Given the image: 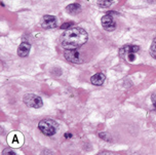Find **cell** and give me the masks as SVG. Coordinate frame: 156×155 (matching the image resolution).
<instances>
[{
  "mask_svg": "<svg viewBox=\"0 0 156 155\" xmlns=\"http://www.w3.org/2000/svg\"><path fill=\"white\" fill-rule=\"evenodd\" d=\"M124 59H126L129 62H133L136 60V52H129L124 57Z\"/></svg>",
  "mask_w": 156,
  "mask_h": 155,
  "instance_id": "5bb4252c",
  "label": "cell"
},
{
  "mask_svg": "<svg viewBox=\"0 0 156 155\" xmlns=\"http://www.w3.org/2000/svg\"><path fill=\"white\" fill-rule=\"evenodd\" d=\"M152 102H153V105H154V107H155V109H156V93L152 97Z\"/></svg>",
  "mask_w": 156,
  "mask_h": 155,
  "instance_id": "ac0fdd59",
  "label": "cell"
},
{
  "mask_svg": "<svg viewBox=\"0 0 156 155\" xmlns=\"http://www.w3.org/2000/svg\"><path fill=\"white\" fill-rule=\"evenodd\" d=\"M113 3V0H98V5L100 7H109Z\"/></svg>",
  "mask_w": 156,
  "mask_h": 155,
  "instance_id": "7c38bea8",
  "label": "cell"
},
{
  "mask_svg": "<svg viewBox=\"0 0 156 155\" xmlns=\"http://www.w3.org/2000/svg\"><path fill=\"white\" fill-rule=\"evenodd\" d=\"M101 23H102V26L106 31H113L114 29L116 28V24H115V21L113 19V16L112 15H105L102 18L101 20Z\"/></svg>",
  "mask_w": 156,
  "mask_h": 155,
  "instance_id": "8992f818",
  "label": "cell"
},
{
  "mask_svg": "<svg viewBox=\"0 0 156 155\" xmlns=\"http://www.w3.org/2000/svg\"><path fill=\"white\" fill-rule=\"evenodd\" d=\"M64 57L66 58L67 61L74 64H80L83 62L82 60V56L77 49H67V51L64 52Z\"/></svg>",
  "mask_w": 156,
  "mask_h": 155,
  "instance_id": "5b68a950",
  "label": "cell"
},
{
  "mask_svg": "<svg viewBox=\"0 0 156 155\" xmlns=\"http://www.w3.org/2000/svg\"><path fill=\"white\" fill-rule=\"evenodd\" d=\"M7 143L12 148H19L24 144V136L20 132H12L7 136Z\"/></svg>",
  "mask_w": 156,
  "mask_h": 155,
  "instance_id": "3957f363",
  "label": "cell"
},
{
  "mask_svg": "<svg viewBox=\"0 0 156 155\" xmlns=\"http://www.w3.org/2000/svg\"><path fill=\"white\" fill-rule=\"evenodd\" d=\"M41 27L44 29H52L57 27V19L54 16L45 15L41 20Z\"/></svg>",
  "mask_w": 156,
  "mask_h": 155,
  "instance_id": "52a82bcc",
  "label": "cell"
},
{
  "mask_svg": "<svg viewBox=\"0 0 156 155\" xmlns=\"http://www.w3.org/2000/svg\"><path fill=\"white\" fill-rule=\"evenodd\" d=\"M140 48L139 46H136V45H126V46H123L120 51H119V56L124 58L126 56L127 54L129 52H138Z\"/></svg>",
  "mask_w": 156,
  "mask_h": 155,
  "instance_id": "9c48e42d",
  "label": "cell"
},
{
  "mask_svg": "<svg viewBox=\"0 0 156 155\" xmlns=\"http://www.w3.org/2000/svg\"><path fill=\"white\" fill-rule=\"evenodd\" d=\"M150 55L152 56V58H154L156 60V38H154L151 46H150Z\"/></svg>",
  "mask_w": 156,
  "mask_h": 155,
  "instance_id": "4fadbf2b",
  "label": "cell"
},
{
  "mask_svg": "<svg viewBox=\"0 0 156 155\" xmlns=\"http://www.w3.org/2000/svg\"><path fill=\"white\" fill-rule=\"evenodd\" d=\"M2 154L3 155H16V153L12 150H8V149L7 150H4L3 152H2Z\"/></svg>",
  "mask_w": 156,
  "mask_h": 155,
  "instance_id": "e0dca14e",
  "label": "cell"
},
{
  "mask_svg": "<svg viewBox=\"0 0 156 155\" xmlns=\"http://www.w3.org/2000/svg\"><path fill=\"white\" fill-rule=\"evenodd\" d=\"M73 25V22H66L64 23L62 26H61V29H67V28H70V27Z\"/></svg>",
  "mask_w": 156,
  "mask_h": 155,
  "instance_id": "2e32d148",
  "label": "cell"
},
{
  "mask_svg": "<svg viewBox=\"0 0 156 155\" xmlns=\"http://www.w3.org/2000/svg\"><path fill=\"white\" fill-rule=\"evenodd\" d=\"M106 76L104 73H97L90 77V82L94 85H102L104 83Z\"/></svg>",
  "mask_w": 156,
  "mask_h": 155,
  "instance_id": "30bf717a",
  "label": "cell"
},
{
  "mask_svg": "<svg viewBox=\"0 0 156 155\" xmlns=\"http://www.w3.org/2000/svg\"><path fill=\"white\" fill-rule=\"evenodd\" d=\"M30 48H31V45H30V43L22 42L19 45V48H18V55H19V57H21V58L27 57L28 55H29V52H30Z\"/></svg>",
  "mask_w": 156,
  "mask_h": 155,
  "instance_id": "ba28073f",
  "label": "cell"
},
{
  "mask_svg": "<svg viewBox=\"0 0 156 155\" xmlns=\"http://www.w3.org/2000/svg\"><path fill=\"white\" fill-rule=\"evenodd\" d=\"M99 137H100V138H102L103 140L108 141V142H110V141H111V137L107 134V132H100V134H99Z\"/></svg>",
  "mask_w": 156,
  "mask_h": 155,
  "instance_id": "9a60e30c",
  "label": "cell"
},
{
  "mask_svg": "<svg viewBox=\"0 0 156 155\" xmlns=\"http://www.w3.org/2000/svg\"><path fill=\"white\" fill-rule=\"evenodd\" d=\"M23 100H24V103L26 104L28 107L35 108V109L41 108L43 105V102L40 97L36 96L34 93H28V95H25Z\"/></svg>",
  "mask_w": 156,
  "mask_h": 155,
  "instance_id": "277c9868",
  "label": "cell"
},
{
  "mask_svg": "<svg viewBox=\"0 0 156 155\" xmlns=\"http://www.w3.org/2000/svg\"><path fill=\"white\" fill-rule=\"evenodd\" d=\"M88 35L82 28H69L60 37L61 45L64 49H76L87 41Z\"/></svg>",
  "mask_w": 156,
  "mask_h": 155,
  "instance_id": "6da1fadb",
  "label": "cell"
},
{
  "mask_svg": "<svg viewBox=\"0 0 156 155\" xmlns=\"http://www.w3.org/2000/svg\"><path fill=\"white\" fill-rule=\"evenodd\" d=\"M64 137H65V139H70V138L72 137V135L70 134V132H66Z\"/></svg>",
  "mask_w": 156,
  "mask_h": 155,
  "instance_id": "d6986e66",
  "label": "cell"
},
{
  "mask_svg": "<svg viewBox=\"0 0 156 155\" xmlns=\"http://www.w3.org/2000/svg\"><path fill=\"white\" fill-rule=\"evenodd\" d=\"M38 129H40V132L44 134L45 136H54L55 132H58V124L57 121L52 119H43L41 120L38 124Z\"/></svg>",
  "mask_w": 156,
  "mask_h": 155,
  "instance_id": "7a4b0ae2",
  "label": "cell"
},
{
  "mask_svg": "<svg viewBox=\"0 0 156 155\" xmlns=\"http://www.w3.org/2000/svg\"><path fill=\"white\" fill-rule=\"evenodd\" d=\"M66 12L70 13V15H78L81 12V6L78 3H72L66 7Z\"/></svg>",
  "mask_w": 156,
  "mask_h": 155,
  "instance_id": "8fae6325",
  "label": "cell"
}]
</instances>
